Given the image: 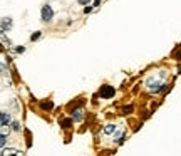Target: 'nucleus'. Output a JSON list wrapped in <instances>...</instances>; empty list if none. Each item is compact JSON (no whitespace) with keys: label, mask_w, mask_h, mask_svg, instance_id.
I'll return each mask as SVG.
<instances>
[{"label":"nucleus","mask_w":181,"mask_h":156,"mask_svg":"<svg viewBox=\"0 0 181 156\" xmlns=\"http://www.w3.org/2000/svg\"><path fill=\"white\" fill-rule=\"evenodd\" d=\"M40 19H42V22H45V24H49L52 19H54V10H52V7L49 5V3L42 5V10H40Z\"/></svg>","instance_id":"1"},{"label":"nucleus","mask_w":181,"mask_h":156,"mask_svg":"<svg viewBox=\"0 0 181 156\" xmlns=\"http://www.w3.org/2000/svg\"><path fill=\"white\" fill-rule=\"evenodd\" d=\"M114 94H116V89L113 87V86H101L99 89V97H102V99H111V97H114Z\"/></svg>","instance_id":"2"},{"label":"nucleus","mask_w":181,"mask_h":156,"mask_svg":"<svg viewBox=\"0 0 181 156\" xmlns=\"http://www.w3.org/2000/svg\"><path fill=\"white\" fill-rule=\"evenodd\" d=\"M12 25H14V20H12L10 17H3V19H0V29H2L3 32L10 30Z\"/></svg>","instance_id":"3"},{"label":"nucleus","mask_w":181,"mask_h":156,"mask_svg":"<svg viewBox=\"0 0 181 156\" xmlns=\"http://www.w3.org/2000/svg\"><path fill=\"white\" fill-rule=\"evenodd\" d=\"M166 84H161V82H153V81H148V87H149L151 92H161L164 89Z\"/></svg>","instance_id":"4"},{"label":"nucleus","mask_w":181,"mask_h":156,"mask_svg":"<svg viewBox=\"0 0 181 156\" xmlns=\"http://www.w3.org/2000/svg\"><path fill=\"white\" fill-rule=\"evenodd\" d=\"M10 124V114L5 111H0V128H7Z\"/></svg>","instance_id":"5"},{"label":"nucleus","mask_w":181,"mask_h":156,"mask_svg":"<svg viewBox=\"0 0 181 156\" xmlns=\"http://www.w3.org/2000/svg\"><path fill=\"white\" fill-rule=\"evenodd\" d=\"M71 113H72V121H82V118H84V109L82 108L71 109Z\"/></svg>","instance_id":"6"},{"label":"nucleus","mask_w":181,"mask_h":156,"mask_svg":"<svg viewBox=\"0 0 181 156\" xmlns=\"http://www.w3.org/2000/svg\"><path fill=\"white\" fill-rule=\"evenodd\" d=\"M52 108H54V102H52L51 99L40 101V109H42V111H52Z\"/></svg>","instance_id":"7"},{"label":"nucleus","mask_w":181,"mask_h":156,"mask_svg":"<svg viewBox=\"0 0 181 156\" xmlns=\"http://www.w3.org/2000/svg\"><path fill=\"white\" fill-rule=\"evenodd\" d=\"M72 123H74L72 119H67V118H62V119L59 121V124L62 126L64 129H71V128H72Z\"/></svg>","instance_id":"8"},{"label":"nucleus","mask_w":181,"mask_h":156,"mask_svg":"<svg viewBox=\"0 0 181 156\" xmlns=\"http://www.w3.org/2000/svg\"><path fill=\"white\" fill-rule=\"evenodd\" d=\"M116 131V124H106L104 126V134H113Z\"/></svg>","instance_id":"9"},{"label":"nucleus","mask_w":181,"mask_h":156,"mask_svg":"<svg viewBox=\"0 0 181 156\" xmlns=\"http://www.w3.org/2000/svg\"><path fill=\"white\" fill-rule=\"evenodd\" d=\"M134 111V106L133 104H127V106H124V108L121 109V114H131Z\"/></svg>","instance_id":"10"},{"label":"nucleus","mask_w":181,"mask_h":156,"mask_svg":"<svg viewBox=\"0 0 181 156\" xmlns=\"http://www.w3.org/2000/svg\"><path fill=\"white\" fill-rule=\"evenodd\" d=\"M124 138H126V136H124V133H116V139H114V141H116L117 145H121V143L124 141Z\"/></svg>","instance_id":"11"},{"label":"nucleus","mask_w":181,"mask_h":156,"mask_svg":"<svg viewBox=\"0 0 181 156\" xmlns=\"http://www.w3.org/2000/svg\"><path fill=\"white\" fill-rule=\"evenodd\" d=\"M7 145V136L3 133H0V148H3Z\"/></svg>","instance_id":"12"},{"label":"nucleus","mask_w":181,"mask_h":156,"mask_svg":"<svg viewBox=\"0 0 181 156\" xmlns=\"http://www.w3.org/2000/svg\"><path fill=\"white\" fill-rule=\"evenodd\" d=\"M12 131H15V133H19V131H20V123L19 121L12 123Z\"/></svg>","instance_id":"13"},{"label":"nucleus","mask_w":181,"mask_h":156,"mask_svg":"<svg viewBox=\"0 0 181 156\" xmlns=\"http://www.w3.org/2000/svg\"><path fill=\"white\" fill-rule=\"evenodd\" d=\"M0 42H2L5 47H9V46H10V40H9V39H5L3 35H0Z\"/></svg>","instance_id":"14"},{"label":"nucleus","mask_w":181,"mask_h":156,"mask_svg":"<svg viewBox=\"0 0 181 156\" xmlns=\"http://www.w3.org/2000/svg\"><path fill=\"white\" fill-rule=\"evenodd\" d=\"M37 39H40V32H34V34L30 35V40L34 42V40H37Z\"/></svg>","instance_id":"15"},{"label":"nucleus","mask_w":181,"mask_h":156,"mask_svg":"<svg viewBox=\"0 0 181 156\" xmlns=\"http://www.w3.org/2000/svg\"><path fill=\"white\" fill-rule=\"evenodd\" d=\"M173 57H174L176 60H181V51H178V52L174 51V52H173Z\"/></svg>","instance_id":"16"},{"label":"nucleus","mask_w":181,"mask_h":156,"mask_svg":"<svg viewBox=\"0 0 181 156\" xmlns=\"http://www.w3.org/2000/svg\"><path fill=\"white\" fill-rule=\"evenodd\" d=\"M77 3L79 5H87V3H90V0H77Z\"/></svg>","instance_id":"17"},{"label":"nucleus","mask_w":181,"mask_h":156,"mask_svg":"<svg viewBox=\"0 0 181 156\" xmlns=\"http://www.w3.org/2000/svg\"><path fill=\"white\" fill-rule=\"evenodd\" d=\"M5 71H7V67H5V65H0V76H3V74H7Z\"/></svg>","instance_id":"18"},{"label":"nucleus","mask_w":181,"mask_h":156,"mask_svg":"<svg viewBox=\"0 0 181 156\" xmlns=\"http://www.w3.org/2000/svg\"><path fill=\"white\" fill-rule=\"evenodd\" d=\"M7 153H9V156H17V151H14V149H12V151H7Z\"/></svg>","instance_id":"19"},{"label":"nucleus","mask_w":181,"mask_h":156,"mask_svg":"<svg viewBox=\"0 0 181 156\" xmlns=\"http://www.w3.org/2000/svg\"><path fill=\"white\" fill-rule=\"evenodd\" d=\"M15 51H17L19 54H20V52H24V51H25V47H17V49H15Z\"/></svg>","instance_id":"20"},{"label":"nucleus","mask_w":181,"mask_h":156,"mask_svg":"<svg viewBox=\"0 0 181 156\" xmlns=\"http://www.w3.org/2000/svg\"><path fill=\"white\" fill-rule=\"evenodd\" d=\"M90 10H92V7H86V9H84V12H86V14H89Z\"/></svg>","instance_id":"21"},{"label":"nucleus","mask_w":181,"mask_h":156,"mask_svg":"<svg viewBox=\"0 0 181 156\" xmlns=\"http://www.w3.org/2000/svg\"><path fill=\"white\" fill-rule=\"evenodd\" d=\"M0 35H3V30H2V29H0Z\"/></svg>","instance_id":"22"},{"label":"nucleus","mask_w":181,"mask_h":156,"mask_svg":"<svg viewBox=\"0 0 181 156\" xmlns=\"http://www.w3.org/2000/svg\"><path fill=\"white\" fill-rule=\"evenodd\" d=\"M0 156H3V153H2V151H0Z\"/></svg>","instance_id":"23"}]
</instances>
